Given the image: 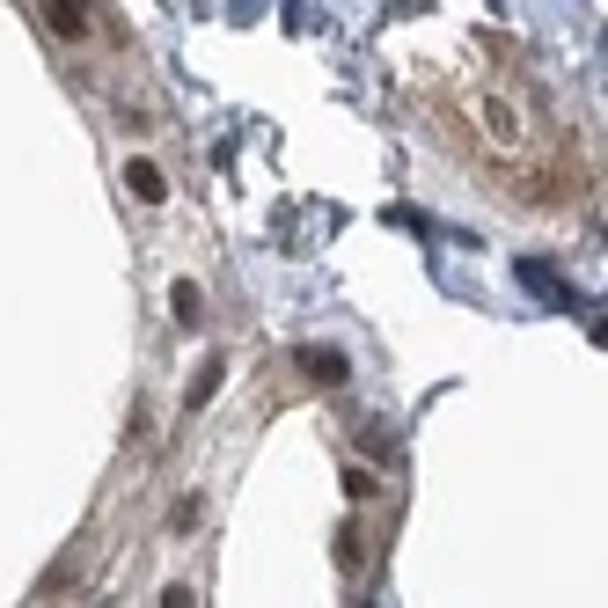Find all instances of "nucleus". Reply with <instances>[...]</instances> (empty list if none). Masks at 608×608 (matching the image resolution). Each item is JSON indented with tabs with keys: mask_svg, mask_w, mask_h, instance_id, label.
<instances>
[{
	"mask_svg": "<svg viewBox=\"0 0 608 608\" xmlns=\"http://www.w3.org/2000/svg\"><path fill=\"white\" fill-rule=\"evenodd\" d=\"M169 308H176V323H184V331H198V323H206V294H198L192 278H176V286H169Z\"/></svg>",
	"mask_w": 608,
	"mask_h": 608,
	"instance_id": "3",
	"label": "nucleus"
},
{
	"mask_svg": "<svg viewBox=\"0 0 608 608\" xmlns=\"http://www.w3.org/2000/svg\"><path fill=\"white\" fill-rule=\"evenodd\" d=\"M161 608H198V594L192 587H169V594H161Z\"/></svg>",
	"mask_w": 608,
	"mask_h": 608,
	"instance_id": "7",
	"label": "nucleus"
},
{
	"mask_svg": "<svg viewBox=\"0 0 608 608\" xmlns=\"http://www.w3.org/2000/svg\"><path fill=\"white\" fill-rule=\"evenodd\" d=\"M220 382H227V360H206V374H198L192 403H213V396H220Z\"/></svg>",
	"mask_w": 608,
	"mask_h": 608,
	"instance_id": "5",
	"label": "nucleus"
},
{
	"mask_svg": "<svg viewBox=\"0 0 608 608\" xmlns=\"http://www.w3.org/2000/svg\"><path fill=\"white\" fill-rule=\"evenodd\" d=\"M345 491H352V499H374L382 484H374V470H345Z\"/></svg>",
	"mask_w": 608,
	"mask_h": 608,
	"instance_id": "6",
	"label": "nucleus"
},
{
	"mask_svg": "<svg viewBox=\"0 0 608 608\" xmlns=\"http://www.w3.org/2000/svg\"><path fill=\"white\" fill-rule=\"evenodd\" d=\"M301 366H308V382H323V389H337L352 374V360L337 345H308V352H301Z\"/></svg>",
	"mask_w": 608,
	"mask_h": 608,
	"instance_id": "1",
	"label": "nucleus"
},
{
	"mask_svg": "<svg viewBox=\"0 0 608 608\" xmlns=\"http://www.w3.org/2000/svg\"><path fill=\"white\" fill-rule=\"evenodd\" d=\"M45 22H52L59 37H73V45L88 37V8H73V0H59V8H45Z\"/></svg>",
	"mask_w": 608,
	"mask_h": 608,
	"instance_id": "4",
	"label": "nucleus"
},
{
	"mask_svg": "<svg viewBox=\"0 0 608 608\" xmlns=\"http://www.w3.org/2000/svg\"><path fill=\"white\" fill-rule=\"evenodd\" d=\"M125 184H133V198H139V206H161V198H169V176H161L147 155H139V161H125Z\"/></svg>",
	"mask_w": 608,
	"mask_h": 608,
	"instance_id": "2",
	"label": "nucleus"
}]
</instances>
